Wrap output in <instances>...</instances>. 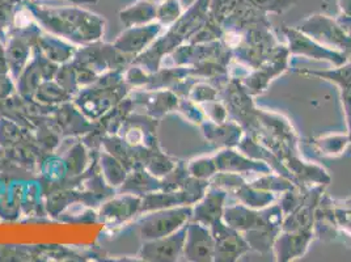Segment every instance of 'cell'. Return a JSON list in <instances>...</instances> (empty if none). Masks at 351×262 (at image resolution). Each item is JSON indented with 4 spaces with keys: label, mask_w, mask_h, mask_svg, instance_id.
<instances>
[{
    "label": "cell",
    "mask_w": 351,
    "mask_h": 262,
    "mask_svg": "<svg viewBox=\"0 0 351 262\" xmlns=\"http://www.w3.org/2000/svg\"><path fill=\"white\" fill-rule=\"evenodd\" d=\"M188 223L176 233L148 243L142 250V256L151 261H176L184 254Z\"/></svg>",
    "instance_id": "cell-9"
},
{
    "label": "cell",
    "mask_w": 351,
    "mask_h": 262,
    "mask_svg": "<svg viewBox=\"0 0 351 262\" xmlns=\"http://www.w3.org/2000/svg\"><path fill=\"white\" fill-rule=\"evenodd\" d=\"M202 130L205 134L206 139L215 146L236 147L244 138V129L234 121V119H227L221 123H217L214 121L206 119L202 123Z\"/></svg>",
    "instance_id": "cell-12"
},
{
    "label": "cell",
    "mask_w": 351,
    "mask_h": 262,
    "mask_svg": "<svg viewBox=\"0 0 351 262\" xmlns=\"http://www.w3.org/2000/svg\"><path fill=\"white\" fill-rule=\"evenodd\" d=\"M210 228L215 241L214 261H237L250 250V246L244 235L228 226L223 218L215 222Z\"/></svg>",
    "instance_id": "cell-5"
},
{
    "label": "cell",
    "mask_w": 351,
    "mask_h": 262,
    "mask_svg": "<svg viewBox=\"0 0 351 262\" xmlns=\"http://www.w3.org/2000/svg\"><path fill=\"white\" fill-rule=\"evenodd\" d=\"M219 88L213 87L207 83H197L191 89V97L194 102H210L218 100L220 96Z\"/></svg>",
    "instance_id": "cell-20"
},
{
    "label": "cell",
    "mask_w": 351,
    "mask_h": 262,
    "mask_svg": "<svg viewBox=\"0 0 351 262\" xmlns=\"http://www.w3.org/2000/svg\"><path fill=\"white\" fill-rule=\"evenodd\" d=\"M313 230L303 231H280L274 244L273 252L277 261H293L306 254L308 248L315 239Z\"/></svg>",
    "instance_id": "cell-8"
},
{
    "label": "cell",
    "mask_w": 351,
    "mask_h": 262,
    "mask_svg": "<svg viewBox=\"0 0 351 262\" xmlns=\"http://www.w3.org/2000/svg\"><path fill=\"white\" fill-rule=\"evenodd\" d=\"M232 194L234 197H237L240 204H245L254 210H261L276 202V193L254 188L247 181L239 185L232 191Z\"/></svg>",
    "instance_id": "cell-15"
},
{
    "label": "cell",
    "mask_w": 351,
    "mask_h": 262,
    "mask_svg": "<svg viewBox=\"0 0 351 262\" xmlns=\"http://www.w3.org/2000/svg\"><path fill=\"white\" fill-rule=\"evenodd\" d=\"M250 185H253L254 188L258 189L269 190L273 193H285L287 190L293 189L296 184H293V181L287 177L282 175H276V172H270V174H265L260 178L254 180L253 182H249Z\"/></svg>",
    "instance_id": "cell-17"
},
{
    "label": "cell",
    "mask_w": 351,
    "mask_h": 262,
    "mask_svg": "<svg viewBox=\"0 0 351 262\" xmlns=\"http://www.w3.org/2000/svg\"><path fill=\"white\" fill-rule=\"evenodd\" d=\"M296 28L306 33L316 43L350 56V37L338 24L336 19L324 14H315L306 17Z\"/></svg>",
    "instance_id": "cell-2"
},
{
    "label": "cell",
    "mask_w": 351,
    "mask_h": 262,
    "mask_svg": "<svg viewBox=\"0 0 351 262\" xmlns=\"http://www.w3.org/2000/svg\"><path fill=\"white\" fill-rule=\"evenodd\" d=\"M282 163L291 172L296 185L315 184L326 187L330 182V176L328 175V172L324 168L316 164L302 160L296 154L286 156Z\"/></svg>",
    "instance_id": "cell-13"
},
{
    "label": "cell",
    "mask_w": 351,
    "mask_h": 262,
    "mask_svg": "<svg viewBox=\"0 0 351 262\" xmlns=\"http://www.w3.org/2000/svg\"><path fill=\"white\" fill-rule=\"evenodd\" d=\"M338 7L342 15L351 17V0H338Z\"/></svg>",
    "instance_id": "cell-24"
},
{
    "label": "cell",
    "mask_w": 351,
    "mask_h": 262,
    "mask_svg": "<svg viewBox=\"0 0 351 262\" xmlns=\"http://www.w3.org/2000/svg\"><path fill=\"white\" fill-rule=\"evenodd\" d=\"M247 0H210V17L223 33L241 32L256 23L267 20Z\"/></svg>",
    "instance_id": "cell-1"
},
{
    "label": "cell",
    "mask_w": 351,
    "mask_h": 262,
    "mask_svg": "<svg viewBox=\"0 0 351 262\" xmlns=\"http://www.w3.org/2000/svg\"><path fill=\"white\" fill-rule=\"evenodd\" d=\"M227 194L226 190L210 185L205 195L201 198V202L193 210L191 219L211 227L215 222L223 218Z\"/></svg>",
    "instance_id": "cell-11"
},
{
    "label": "cell",
    "mask_w": 351,
    "mask_h": 262,
    "mask_svg": "<svg viewBox=\"0 0 351 262\" xmlns=\"http://www.w3.org/2000/svg\"><path fill=\"white\" fill-rule=\"evenodd\" d=\"M293 73L308 76V78H317L326 82L336 84L337 87L343 91H351V60L346 63L336 66L333 70H311V69H295Z\"/></svg>",
    "instance_id": "cell-14"
},
{
    "label": "cell",
    "mask_w": 351,
    "mask_h": 262,
    "mask_svg": "<svg viewBox=\"0 0 351 262\" xmlns=\"http://www.w3.org/2000/svg\"><path fill=\"white\" fill-rule=\"evenodd\" d=\"M290 56L289 47L282 45L276 54L265 62L263 66L252 70V73H247L243 78H239L243 87L245 88L250 96L261 95L277 76L290 69Z\"/></svg>",
    "instance_id": "cell-4"
},
{
    "label": "cell",
    "mask_w": 351,
    "mask_h": 262,
    "mask_svg": "<svg viewBox=\"0 0 351 262\" xmlns=\"http://www.w3.org/2000/svg\"><path fill=\"white\" fill-rule=\"evenodd\" d=\"M193 209L191 207H177L171 210H164L156 213L143 222L142 235L148 240H155L162 236H168L176 233L191 219Z\"/></svg>",
    "instance_id": "cell-6"
},
{
    "label": "cell",
    "mask_w": 351,
    "mask_h": 262,
    "mask_svg": "<svg viewBox=\"0 0 351 262\" xmlns=\"http://www.w3.org/2000/svg\"><path fill=\"white\" fill-rule=\"evenodd\" d=\"M205 113L207 119L214 121L217 123H221V122L227 121L230 117L226 104L219 100L207 102L205 105Z\"/></svg>",
    "instance_id": "cell-22"
},
{
    "label": "cell",
    "mask_w": 351,
    "mask_h": 262,
    "mask_svg": "<svg viewBox=\"0 0 351 262\" xmlns=\"http://www.w3.org/2000/svg\"><path fill=\"white\" fill-rule=\"evenodd\" d=\"M309 145L324 156L336 158L345 152V150L351 145V141L348 134H329L313 139L311 138Z\"/></svg>",
    "instance_id": "cell-16"
},
{
    "label": "cell",
    "mask_w": 351,
    "mask_h": 262,
    "mask_svg": "<svg viewBox=\"0 0 351 262\" xmlns=\"http://www.w3.org/2000/svg\"><path fill=\"white\" fill-rule=\"evenodd\" d=\"M189 172L193 177L201 180H210L213 176L218 174V167L214 156L199 158L189 164Z\"/></svg>",
    "instance_id": "cell-19"
},
{
    "label": "cell",
    "mask_w": 351,
    "mask_h": 262,
    "mask_svg": "<svg viewBox=\"0 0 351 262\" xmlns=\"http://www.w3.org/2000/svg\"><path fill=\"white\" fill-rule=\"evenodd\" d=\"M214 159L218 167V172H230L239 175H244L249 172H257L265 175L274 172L266 163L252 159L241 151L237 152L234 147H226L220 150L217 155H214Z\"/></svg>",
    "instance_id": "cell-10"
},
{
    "label": "cell",
    "mask_w": 351,
    "mask_h": 262,
    "mask_svg": "<svg viewBox=\"0 0 351 262\" xmlns=\"http://www.w3.org/2000/svg\"><path fill=\"white\" fill-rule=\"evenodd\" d=\"M156 12L162 21L172 23L182 15V7L180 0H165Z\"/></svg>",
    "instance_id": "cell-21"
},
{
    "label": "cell",
    "mask_w": 351,
    "mask_h": 262,
    "mask_svg": "<svg viewBox=\"0 0 351 262\" xmlns=\"http://www.w3.org/2000/svg\"><path fill=\"white\" fill-rule=\"evenodd\" d=\"M341 97H342L343 112H345L346 123H348V135H349L351 141V91L341 92Z\"/></svg>",
    "instance_id": "cell-23"
},
{
    "label": "cell",
    "mask_w": 351,
    "mask_h": 262,
    "mask_svg": "<svg viewBox=\"0 0 351 262\" xmlns=\"http://www.w3.org/2000/svg\"><path fill=\"white\" fill-rule=\"evenodd\" d=\"M282 33L287 38V43H289L287 47L291 56L325 60L335 66H341L349 60V56L346 53L329 49L324 45L316 43L313 38H311L306 33H303L298 28L283 25Z\"/></svg>",
    "instance_id": "cell-3"
},
{
    "label": "cell",
    "mask_w": 351,
    "mask_h": 262,
    "mask_svg": "<svg viewBox=\"0 0 351 262\" xmlns=\"http://www.w3.org/2000/svg\"><path fill=\"white\" fill-rule=\"evenodd\" d=\"M214 254L215 241L211 228L195 220L188 223L184 256L189 261L211 262L214 261Z\"/></svg>",
    "instance_id": "cell-7"
},
{
    "label": "cell",
    "mask_w": 351,
    "mask_h": 262,
    "mask_svg": "<svg viewBox=\"0 0 351 262\" xmlns=\"http://www.w3.org/2000/svg\"><path fill=\"white\" fill-rule=\"evenodd\" d=\"M254 8L267 14L282 15L298 3V0H247Z\"/></svg>",
    "instance_id": "cell-18"
}]
</instances>
